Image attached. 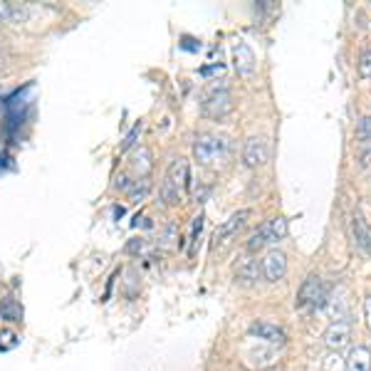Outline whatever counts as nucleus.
I'll return each instance as SVG.
<instances>
[{"instance_id":"obj_10","label":"nucleus","mask_w":371,"mask_h":371,"mask_svg":"<svg viewBox=\"0 0 371 371\" xmlns=\"http://www.w3.org/2000/svg\"><path fill=\"white\" fill-rule=\"evenodd\" d=\"M260 275H262V270H260V262L253 258H245L238 262V267H235V280L240 284H245V287H250V284H255L260 280Z\"/></svg>"},{"instance_id":"obj_17","label":"nucleus","mask_w":371,"mask_h":371,"mask_svg":"<svg viewBox=\"0 0 371 371\" xmlns=\"http://www.w3.org/2000/svg\"><path fill=\"white\" fill-rule=\"evenodd\" d=\"M161 201H164L166 205L181 203V191L168 179H164V183H161Z\"/></svg>"},{"instance_id":"obj_22","label":"nucleus","mask_w":371,"mask_h":371,"mask_svg":"<svg viewBox=\"0 0 371 371\" xmlns=\"http://www.w3.org/2000/svg\"><path fill=\"white\" fill-rule=\"evenodd\" d=\"M0 339H5V341H0V349H3V352H5V349H12V346L18 344V341H15V334H12V332H5Z\"/></svg>"},{"instance_id":"obj_27","label":"nucleus","mask_w":371,"mask_h":371,"mask_svg":"<svg viewBox=\"0 0 371 371\" xmlns=\"http://www.w3.org/2000/svg\"><path fill=\"white\" fill-rule=\"evenodd\" d=\"M369 250H371V228H369Z\"/></svg>"},{"instance_id":"obj_9","label":"nucleus","mask_w":371,"mask_h":371,"mask_svg":"<svg viewBox=\"0 0 371 371\" xmlns=\"http://www.w3.org/2000/svg\"><path fill=\"white\" fill-rule=\"evenodd\" d=\"M233 60H235V69H238V74H243V77H250L255 69V55L253 49L247 47L245 43H238L233 47Z\"/></svg>"},{"instance_id":"obj_2","label":"nucleus","mask_w":371,"mask_h":371,"mask_svg":"<svg viewBox=\"0 0 371 371\" xmlns=\"http://www.w3.org/2000/svg\"><path fill=\"white\" fill-rule=\"evenodd\" d=\"M329 300V287L322 282L319 278H307L300 287V295H297V307H327Z\"/></svg>"},{"instance_id":"obj_12","label":"nucleus","mask_w":371,"mask_h":371,"mask_svg":"<svg viewBox=\"0 0 371 371\" xmlns=\"http://www.w3.org/2000/svg\"><path fill=\"white\" fill-rule=\"evenodd\" d=\"M166 179L171 181L181 193L188 188L191 176H188V164H186V159H173L171 161V166H168V171H166Z\"/></svg>"},{"instance_id":"obj_19","label":"nucleus","mask_w":371,"mask_h":371,"mask_svg":"<svg viewBox=\"0 0 371 371\" xmlns=\"http://www.w3.org/2000/svg\"><path fill=\"white\" fill-rule=\"evenodd\" d=\"M357 69H359V77H371V49H361V55H359L357 62Z\"/></svg>"},{"instance_id":"obj_23","label":"nucleus","mask_w":371,"mask_h":371,"mask_svg":"<svg viewBox=\"0 0 371 371\" xmlns=\"http://www.w3.org/2000/svg\"><path fill=\"white\" fill-rule=\"evenodd\" d=\"M201 230H203V216H198L196 221H193V235H191L193 243H196V238L201 235Z\"/></svg>"},{"instance_id":"obj_25","label":"nucleus","mask_w":371,"mask_h":371,"mask_svg":"<svg viewBox=\"0 0 371 371\" xmlns=\"http://www.w3.org/2000/svg\"><path fill=\"white\" fill-rule=\"evenodd\" d=\"M213 72H223V67L218 65V67H203V69H201V74H213Z\"/></svg>"},{"instance_id":"obj_8","label":"nucleus","mask_w":371,"mask_h":371,"mask_svg":"<svg viewBox=\"0 0 371 371\" xmlns=\"http://www.w3.org/2000/svg\"><path fill=\"white\" fill-rule=\"evenodd\" d=\"M247 218H250V210H238V213H233V216H230L228 221L223 223L221 228L216 230V243H228L230 238H233V235L245 225Z\"/></svg>"},{"instance_id":"obj_7","label":"nucleus","mask_w":371,"mask_h":371,"mask_svg":"<svg viewBox=\"0 0 371 371\" xmlns=\"http://www.w3.org/2000/svg\"><path fill=\"white\" fill-rule=\"evenodd\" d=\"M352 339V327H349V322H334L332 327L324 332V344L329 349H344Z\"/></svg>"},{"instance_id":"obj_6","label":"nucleus","mask_w":371,"mask_h":371,"mask_svg":"<svg viewBox=\"0 0 371 371\" xmlns=\"http://www.w3.org/2000/svg\"><path fill=\"white\" fill-rule=\"evenodd\" d=\"M243 161H245V166L250 168H258L262 166L267 161V142L262 136H250L245 142V148H243Z\"/></svg>"},{"instance_id":"obj_14","label":"nucleus","mask_w":371,"mask_h":371,"mask_svg":"<svg viewBox=\"0 0 371 371\" xmlns=\"http://www.w3.org/2000/svg\"><path fill=\"white\" fill-rule=\"evenodd\" d=\"M131 168L139 173V179H146V173L151 171V151L144 146L139 148V151H134V156H131Z\"/></svg>"},{"instance_id":"obj_18","label":"nucleus","mask_w":371,"mask_h":371,"mask_svg":"<svg viewBox=\"0 0 371 371\" xmlns=\"http://www.w3.org/2000/svg\"><path fill=\"white\" fill-rule=\"evenodd\" d=\"M148 191H151V186H148V181L146 179H139V181H134V183L129 186V191H126V196L131 198V201H144V198L148 196Z\"/></svg>"},{"instance_id":"obj_21","label":"nucleus","mask_w":371,"mask_h":371,"mask_svg":"<svg viewBox=\"0 0 371 371\" xmlns=\"http://www.w3.org/2000/svg\"><path fill=\"white\" fill-rule=\"evenodd\" d=\"M139 134H142V124H134V129L129 131V134L124 136V142H122V151H126V148H131L136 144V139H139Z\"/></svg>"},{"instance_id":"obj_11","label":"nucleus","mask_w":371,"mask_h":371,"mask_svg":"<svg viewBox=\"0 0 371 371\" xmlns=\"http://www.w3.org/2000/svg\"><path fill=\"white\" fill-rule=\"evenodd\" d=\"M250 334L262 341H270V344H282L284 341V332L278 324H270V322H255V324H250Z\"/></svg>"},{"instance_id":"obj_16","label":"nucleus","mask_w":371,"mask_h":371,"mask_svg":"<svg viewBox=\"0 0 371 371\" xmlns=\"http://www.w3.org/2000/svg\"><path fill=\"white\" fill-rule=\"evenodd\" d=\"M352 235H354V243H357L361 250H369V228L364 225L361 216L352 218Z\"/></svg>"},{"instance_id":"obj_1","label":"nucleus","mask_w":371,"mask_h":371,"mask_svg":"<svg viewBox=\"0 0 371 371\" xmlns=\"http://www.w3.org/2000/svg\"><path fill=\"white\" fill-rule=\"evenodd\" d=\"M284 235H287V221H284V218H272V221L262 223V225L250 235L247 250H250V253H258V250H262V247L270 245V243L282 240Z\"/></svg>"},{"instance_id":"obj_15","label":"nucleus","mask_w":371,"mask_h":371,"mask_svg":"<svg viewBox=\"0 0 371 371\" xmlns=\"http://www.w3.org/2000/svg\"><path fill=\"white\" fill-rule=\"evenodd\" d=\"M25 18V8L18 3H0V25L20 23Z\"/></svg>"},{"instance_id":"obj_4","label":"nucleus","mask_w":371,"mask_h":371,"mask_svg":"<svg viewBox=\"0 0 371 371\" xmlns=\"http://www.w3.org/2000/svg\"><path fill=\"white\" fill-rule=\"evenodd\" d=\"M233 109V102H230V92L225 87H210L208 94L203 99V114L210 119H223L228 111Z\"/></svg>"},{"instance_id":"obj_24","label":"nucleus","mask_w":371,"mask_h":371,"mask_svg":"<svg viewBox=\"0 0 371 371\" xmlns=\"http://www.w3.org/2000/svg\"><path fill=\"white\" fill-rule=\"evenodd\" d=\"M364 317H366V324H369V329H371V297H366V302H364Z\"/></svg>"},{"instance_id":"obj_5","label":"nucleus","mask_w":371,"mask_h":371,"mask_svg":"<svg viewBox=\"0 0 371 371\" xmlns=\"http://www.w3.org/2000/svg\"><path fill=\"white\" fill-rule=\"evenodd\" d=\"M260 270H262V278L267 282H278V280L284 278V272H287V258L280 250H270L265 258L260 260Z\"/></svg>"},{"instance_id":"obj_3","label":"nucleus","mask_w":371,"mask_h":371,"mask_svg":"<svg viewBox=\"0 0 371 371\" xmlns=\"http://www.w3.org/2000/svg\"><path fill=\"white\" fill-rule=\"evenodd\" d=\"M225 148H228V144H225V139H221V136L198 134L196 142H193V156H196V161H201V164H213V161L225 154Z\"/></svg>"},{"instance_id":"obj_26","label":"nucleus","mask_w":371,"mask_h":371,"mask_svg":"<svg viewBox=\"0 0 371 371\" xmlns=\"http://www.w3.org/2000/svg\"><path fill=\"white\" fill-rule=\"evenodd\" d=\"M3 69H5V60H3V57H0V72H3Z\"/></svg>"},{"instance_id":"obj_13","label":"nucleus","mask_w":371,"mask_h":371,"mask_svg":"<svg viewBox=\"0 0 371 371\" xmlns=\"http://www.w3.org/2000/svg\"><path fill=\"white\" fill-rule=\"evenodd\" d=\"M346 369L349 371H371V352L366 346H357L352 349L349 359H346Z\"/></svg>"},{"instance_id":"obj_20","label":"nucleus","mask_w":371,"mask_h":371,"mask_svg":"<svg viewBox=\"0 0 371 371\" xmlns=\"http://www.w3.org/2000/svg\"><path fill=\"white\" fill-rule=\"evenodd\" d=\"M357 139L359 142L369 144L371 142V117H364L357 126Z\"/></svg>"}]
</instances>
